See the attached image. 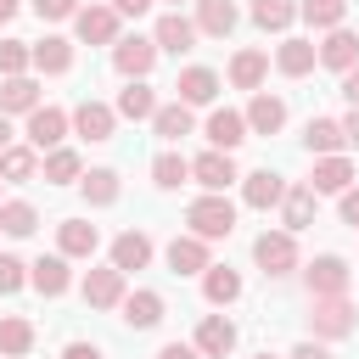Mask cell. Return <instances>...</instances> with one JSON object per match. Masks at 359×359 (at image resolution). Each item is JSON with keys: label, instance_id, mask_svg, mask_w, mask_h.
Returning <instances> with one entry per match:
<instances>
[{"label": "cell", "instance_id": "obj_1", "mask_svg": "<svg viewBox=\"0 0 359 359\" xmlns=\"http://www.w3.org/2000/svg\"><path fill=\"white\" fill-rule=\"evenodd\" d=\"M185 224H191V236H202V241H224L230 230H236V202L230 196H196L191 208H185Z\"/></svg>", "mask_w": 359, "mask_h": 359}, {"label": "cell", "instance_id": "obj_2", "mask_svg": "<svg viewBox=\"0 0 359 359\" xmlns=\"http://www.w3.org/2000/svg\"><path fill=\"white\" fill-rule=\"evenodd\" d=\"M252 258H258V269H264L269 280H280V275L297 269V241H292L286 230H264V236L252 241Z\"/></svg>", "mask_w": 359, "mask_h": 359}, {"label": "cell", "instance_id": "obj_3", "mask_svg": "<svg viewBox=\"0 0 359 359\" xmlns=\"http://www.w3.org/2000/svg\"><path fill=\"white\" fill-rule=\"evenodd\" d=\"M309 325H314V337L337 342V337H348V331L359 325V314H353V303H348V297H314V314H309Z\"/></svg>", "mask_w": 359, "mask_h": 359}, {"label": "cell", "instance_id": "obj_4", "mask_svg": "<svg viewBox=\"0 0 359 359\" xmlns=\"http://www.w3.org/2000/svg\"><path fill=\"white\" fill-rule=\"evenodd\" d=\"M67 129H73V118H67L62 107H34V112H28V146H34V151H56V146L67 140Z\"/></svg>", "mask_w": 359, "mask_h": 359}, {"label": "cell", "instance_id": "obj_5", "mask_svg": "<svg viewBox=\"0 0 359 359\" xmlns=\"http://www.w3.org/2000/svg\"><path fill=\"white\" fill-rule=\"evenodd\" d=\"M303 280H309V297H342V292H348V264H342L337 252H320V258L303 269Z\"/></svg>", "mask_w": 359, "mask_h": 359}, {"label": "cell", "instance_id": "obj_6", "mask_svg": "<svg viewBox=\"0 0 359 359\" xmlns=\"http://www.w3.org/2000/svg\"><path fill=\"white\" fill-rule=\"evenodd\" d=\"M73 28H79L84 45H118V11L112 6H79Z\"/></svg>", "mask_w": 359, "mask_h": 359}, {"label": "cell", "instance_id": "obj_7", "mask_svg": "<svg viewBox=\"0 0 359 359\" xmlns=\"http://www.w3.org/2000/svg\"><path fill=\"white\" fill-rule=\"evenodd\" d=\"M112 67H118L123 79H146V73L157 67V45L140 39V34H135V39H118V45H112Z\"/></svg>", "mask_w": 359, "mask_h": 359}, {"label": "cell", "instance_id": "obj_8", "mask_svg": "<svg viewBox=\"0 0 359 359\" xmlns=\"http://www.w3.org/2000/svg\"><path fill=\"white\" fill-rule=\"evenodd\" d=\"M247 135H280V123H286V101L280 95H269V90H258L252 101H247Z\"/></svg>", "mask_w": 359, "mask_h": 359}, {"label": "cell", "instance_id": "obj_9", "mask_svg": "<svg viewBox=\"0 0 359 359\" xmlns=\"http://www.w3.org/2000/svg\"><path fill=\"white\" fill-rule=\"evenodd\" d=\"M191 180H196L202 191H213V196H224V185H230V180H241V174H236V163H230V151H202V157L191 163Z\"/></svg>", "mask_w": 359, "mask_h": 359}, {"label": "cell", "instance_id": "obj_10", "mask_svg": "<svg viewBox=\"0 0 359 359\" xmlns=\"http://www.w3.org/2000/svg\"><path fill=\"white\" fill-rule=\"evenodd\" d=\"M202 359H224V353H236V325L224 320V314H208L202 325H196V342H191Z\"/></svg>", "mask_w": 359, "mask_h": 359}, {"label": "cell", "instance_id": "obj_11", "mask_svg": "<svg viewBox=\"0 0 359 359\" xmlns=\"http://www.w3.org/2000/svg\"><path fill=\"white\" fill-rule=\"evenodd\" d=\"M151 45H157V56H163V50H174V56H180V50H191V45H196V22H191V17H180V11H168V17H157Z\"/></svg>", "mask_w": 359, "mask_h": 359}, {"label": "cell", "instance_id": "obj_12", "mask_svg": "<svg viewBox=\"0 0 359 359\" xmlns=\"http://www.w3.org/2000/svg\"><path fill=\"white\" fill-rule=\"evenodd\" d=\"M314 56H320L331 73H348V67H359V34L331 28V34H325V45H314Z\"/></svg>", "mask_w": 359, "mask_h": 359}, {"label": "cell", "instance_id": "obj_13", "mask_svg": "<svg viewBox=\"0 0 359 359\" xmlns=\"http://www.w3.org/2000/svg\"><path fill=\"white\" fill-rule=\"evenodd\" d=\"M73 129H79L84 140H112V129H118V112H112L107 101H79V112H73Z\"/></svg>", "mask_w": 359, "mask_h": 359}, {"label": "cell", "instance_id": "obj_14", "mask_svg": "<svg viewBox=\"0 0 359 359\" xmlns=\"http://www.w3.org/2000/svg\"><path fill=\"white\" fill-rule=\"evenodd\" d=\"M280 196H286V180H280L275 168H252V174L241 180V202H247V208H275Z\"/></svg>", "mask_w": 359, "mask_h": 359}, {"label": "cell", "instance_id": "obj_15", "mask_svg": "<svg viewBox=\"0 0 359 359\" xmlns=\"http://www.w3.org/2000/svg\"><path fill=\"white\" fill-rule=\"evenodd\" d=\"M146 264H151V236L146 230H123L112 241V269L129 275V269H146Z\"/></svg>", "mask_w": 359, "mask_h": 359}, {"label": "cell", "instance_id": "obj_16", "mask_svg": "<svg viewBox=\"0 0 359 359\" xmlns=\"http://www.w3.org/2000/svg\"><path fill=\"white\" fill-rule=\"evenodd\" d=\"M84 303L90 309H118L123 303V275L107 264V269H90L84 275Z\"/></svg>", "mask_w": 359, "mask_h": 359}, {"label": "cell", "instance_id": "obj_17", "mask_svg": "<svg viewBox=\"0 0 359 359\" xmlns=\"http://www.w3.org/2000/svg\"><path fill=\"white\" fill-rule=\"evenodd\" d=\"M208 140H213V151H236V146L247 140V118H241V112H230V107L208 112Z\"/></svg>", "mask_w": 359, "mask_h": 359}, {"label": "cell", "instance_id": "obj_18", "mask_svg": "<svg viewBox=\"0 0 359 359\" xmlns=\"http://www.w3.org/2000/svg\"><path fill=\"white\" fill-rule=\"evenodd\" d=\"M348 185H353V163H348V157H320V163H314V180H309L314 196H320V191H325V196H342Z\"/></svg>", "mask_w": 359, "mask_h": 359}, {"label": "cell", "instance_id": "obj_19", "mask_svg": "<svg viewBox=\"0 0 359 359\" xmlns=\"http://www.w3.org/2000/svg\"><path fill=\"white\" fill-rule=\"evenodd\" d=\"M280 224H286V236H297V230L314 224V191H309V185H286V196H280Z\"/></svg>", "mask_w": 359, "mask_h": 359}, {"label": "cell", "instance_id": "obj_20", "mask_svg": "<svg viewBox=\"0 0 359 359\" xmlns=\"http://www.w3.org/2000/svg\"><path fill=\"white\" fill-rule=\"evenodd\" d=\"M56 247H62V258H90V252L101 247V236H95V224H84V219H62V224H56Z\"/></svg>", "mask_w": 359, "mask_h": 359}, {"label": "cell", "instance_id": "obj_21", "mask_svg": "<svg viewBox=\"0 0 359 359\" xmlns=\"http://www.w3.org/2000/svg\"><path fill=\"white\" fill-rule=\"evenodd\" d=\"M168 269L174 275H202L208 269V241L202 236H174L168 241Z\"/></svg>", "mask_w": 359, "mask_h": 359}, {"label": "cell", "instance_id": "obj_22", "mask_svg": "<svg viewBox=\"0 0 359 359\" xmlns=\"http://www.w3.org/2000/svg\"><path fill=\"white\" fill-rule=\"evenodd\" d=\"M28 280L45 292V297H62L67 286H73V269H67V258L62 252H50V258H39V264H28Z\"/></svg>", "mask_w": 359, "mask_h": 359}, {"label": "cell", "instance_id": "obj_23", "mask_svg": "<svg viewBox=\"0 0 359 359\" xmlns=\"http://www.w3.org/2000/svg\"><path fill=\"white\" fill-rule=\"evenodd\" d=\"M174 90H180V101H185V107H208V101L219 95V73H213V67H185Z\"/></svg>", "mask_w": 359, "mask_h": 359}, {"label": "cell", "instance_id": "obj_24", "mask_svg": "<svg viewBox=\"0 0 359 359\" xmlns=\"http://www.w3.org/2000/svg\"><path fill=\"white\" fill-rule=\"evenodd\" d=\"M202 297L219 303V309L236 303V297H241V275H236L230 264H208V269H202Z\"/></svg>", "mask_w": 359, "mask_h": 359}, {"label": "cell", "instance_id": "obj_25", "mask_svg": "<svg viewBox=\"0 0 359 359\" xmlns=\"http://www.w3.org/2000/svg\"><path fill=\"white\" fill-rule=\"evenodd\" d=\"M123 325H135V331H151L157 320H163V297L157 292H123Z\"/></svg>", "mask_w": 359, "mask_h": 359}, {"label": "cell", "instance_id": "obj_26", "mask_svg": "<svg viewBox=\"0 0 359 359\" xmlns=\"http://www.w3.org/2000/svg\"><path fill=\"white\" fill-rule=\"evenodd\" d=\"M236 0H196V34H213V39H224L230 28H236Z\"/></svg>", "mask_w": 359, "mask_h": 359}, {"label": "cell", "instance_id": "obj_27", "mask_svg": "<svg viewBox=\"0 0 359 359\" xmlns=\"http://www.w3.org/2000/svg\"><path fill=\"white\" fill-rule=\"evenodd\" d=\"M34 50V67L39 73H67L73 67V39H62V34H45L39 45H28Z\"/></svg>", "mask_w": 359, "mask_h": 359}, {"label": "cell", "instance_id": "obj_28", "mask_svg": "<svg viewBox=\"0 0 359 359\" xmlns=\"http://www.w3.org/2000/svg\"><path fill=\"white\" fill-rule=\"evenodd\" d=\"M303 146L309 151H320V157H342V123L337 118H309V129H303Z\"/></svg>", "mask_w": 359, "mask_h": 359}, {"label": "cell", "instance_id": "obj_29", "mask_svg": "<svg viewBox=\"0 0 359 359\" xmlns=\"http://www.w3.org/2000/svg\"><path fill=\"white\" fill-rule=\"evenodd\" d=\"M264 73H269V56H264V50H236V56H230V84H236V90H258Z\"/></svg>", "mask_w": 359, "mask_h": 359}, {"label": "cell", "instance_id": "obj_30", "mask_svg": "<svg viewBox=\"0 0 359 359\" xmlns=\"http://www.w3.org/2000/svg\"><path fill=\"white\" fill-rule=\"evenodd\" d=\"M39 107V84L28 79V73H17V79H6L0 84V112L11 118V112H34Z\"/></svg>", "mask_w": 359, "mask_h": 359}, {"label": "cell", "instance_id": "obj_31", "mask_svg": "<svg viewBox=\"0 0 359 359\" xmlns=\"http://www.w3.org/2000/svg\"><path fill=\"white\" fill-rule=\"evenodd\" d=\"M39 174V151L34 146H6L0 151V185L11 180V185H22V180H34Z\"/></svg>", "mask_w": 359, "mask_h": 359}, {"label": "cell", "instance_id": "obj_32", "mask_svg": "<svg viewBox=\"0 0 359 359\" xmlns=\"http://www.w3.org/2000/svg\"><path fill=\"white\" fill-rule=\"evenodd\" d=\"M314 62H320V56H314V45H309V39H286V45L275 50V67H280L286 79H303V73H314Z\"/></svg>", "mask_w": 359, "mask_h": 359}, {"label": "cell", "instance_id": "obj_33", "mask_svg": "<svg viewBox=\"0 0 359 359\" xmlns=\"http://www.w3.org/2000/svg\"><path fill=\"white\" fill-rule=\"evenodd\" d=\"M28 348H34V325L22 314H6L0 320V359H22Z\"/></svg>", "mask_w": 359, "mask_h": 359}, {"label": "cell", "instance_id": "obj_34", "mask_svg": "<svg viewBox=\"0 0 359 359\" xmlns=\"http://www.w3.org/2000/svg\"><path fill=\"white\" fill-rule=\"evenodd\" d=\"M151 129H157L163 140H185V135H191V107H185V101L157 107V112H151Z\"/></svg>", "mask_w": 359, "mask_h": 359}, {"label": "cell", "instance_id": "obj_35", "mask_svg": "<svg viewBox=\"0 0 359 359\" xmlns=\"http://www.w3.org/2000/svg\"><path fill=\"white\" fill-rule=\"evenodd\" d=\"M292 17H297V0H252V22H258L264 34L292 28Z\"/></svg>", "mask_w": 359, "mask_h": 359}, {"label": "cell", "instance_id": "obj_36", "mask_svg": "<svg viewBox=\"0 0 359 359\" xmlns=\"http://www.w3.org/2000/svg\"><path fill=\"white\" fill-rule=\"evenodd\" d=\"M297 17H303L309 28H342L348 0H297Z\"/></svg>", "mask_w": 359, "mask_h": 359}, {"label": "cell", "instance_id": "obj_37", "mask_svg": "<svg viewBox=\"0 0 359 359\" xmlns=\"http://www.w3.org/2000/svg\"><path fill=\"white\" fill-rule=\"evenodd\" d=\"M118 118H151L157 112V95L140 84V79H129V90H118V107H112Z\"/></svg>", "mask_w": 359, "mask_h": 359}, {"label": "cell", "instance_id": "obj_38", "mask_svg": "<svg viewBox=\"0 0 359 359\" xmlns=\"http://www.w3.org/2000/svg\"><path fill=\"white\" fill-rule=\"evenodd\" d=\"M79 174H84V163H79V151H73V146L45 151V180H50V185H67V180H79Z\"/></svg>", "mask_w": 359, "mask_h": 359}, {"label": "cell", "instance_id": "obj_39", "mask_svg": "<svg viewBox=\"0 0 359 359\" xmlns=\"http://www.w3.org/2000/svg\"><path fill=\"white\" fill-rule=\"evenodd\" d=\"M185 180H191V163H185L180 151H163V157H151V185L174 191V185H185Z\"/></svg>", "mask_w": 359, "mask_h": 359}, {"label": "cell", "instance_id": "obj_40", "mask_svg": "<svg viewBox=\"0 0 359 359\" xmlns=\"http://www.w3.org/2000/svg\"><path fill=\"white\" fill-rule=\"evenodd\" d=\"M118 191H123V185H118V168H90V174H84V196H90L95 208H112Z\"/></svg>", "mask_w": 359, "mask_h": 359}, {"label": "cell", "instance_id": "obj_41", "mask_svg": "<svg viewBox=\"0 0 359 359\" xmlns=\"http://www.w3.org/2000/svg\"><path fill=\"white\" fill-rule=\"evenodd\" d=\"M34 224H39L34 202H0V230L6 236H34Z\"/></svg>", "mask_w": 359, "mask_h": 359}, {"label": "cell", "instance_id": "obj_42", "mask_svg": "<svg viewBox=\"0 0 359 359\" xmlns=\"http://www.w3.org/2000/svg\"><path fill=\"white\" fill-rule=\"evenodd\" d=\"M28 67H34L28 39H0V73H6V79H17V73H28Z\"/></svg>", "mask_w": 359, "mask_h": 359}, {"label": "cell", "instance_id": "obj_43", "mask_svg": "<svg viewBox=\"0 0 359 359\" xmlns=\"http://www.w3.org/2000/svg\"><path fill=\"white\" fill-rule=\"evenodd\" d=\"M22 286H28V264L11 258V252H0V297H11V292H22Z\"/></svg>", "mask_w": 359, "mask_h": 359}, {"label": "cell", "instance_id": "obj_44", "mask_svg": "<svg viewBox=\"0 0 359 359\" xmlns=\"http://www.w3.org/2000/svg\"><path fill=\"white\" fill-rule=\"evenodd\" d=\"M34 11L45 22H67V17H79V0H34Z\"/></svg>", "mask_w": 359, "mask_h": 359}, {"label": "cell", "instance_id": "obj_45", "mask_svg": "<svg viewBox=\"0 0 359 359\" xmlns=\"http://www.w3.org/2000/svg\"><path fill=\"white\" fill-rule=\"evenodd\" d=\"M342 224H353V230H359V185H348V191H342Z\"/></svg>", "mask_w": 359, "mask_h": 359}, {"label": "cell", "instance_id": "obj_46", "mask_svg": "<svg viewBox=\"0 0 359 359\" xmlns=\"http://www.w3.org/2000/svg\"><path fill=\"white\" fill-rule=\"evenodd\" d=\"M62 359H101V348H95V342H67Z\"/></svg>", "mask_w": 359, "mask_h": 359}, {"label": "cell", "instance_id": "obj_47", "mask_svg": "<svg viewBox=\"0 0 359 359\" xmlns=\"http://www.w3.org/2000/svg\"><path fill=\"white\" fill-rule=\"evenodd\" d=\"M157 359H202V353H196V348H185V342H163V348H157Z\"/></svg>", "mask_w": 359, "mask_h": 359}, {"label": "cell", "instance_id": "obj_48", "mask_svg": "<svg viewBox=\"0 0 359 359\" xmlns=\"http://www.w3.org/2000/svg\"><path fill=\"white\" fill-rule=\"evenodd\" d=\"M286 359H331V353H325V348H320V342H297V348H292V353H286Z\"/></svg>", "mask_w": 359, "mask_h": 359}, {"label": "cell", "instance_id": "obj_49", "mask_svg": "<svg viewBox=\"0 0 359 359\" xmlns=\"http://www.w3.org/2000/svg\"><path fill=\"white\" fill-rule=\"evenodd\" d=\"M112 11L118 17H140V11H151V0H112Z\"/></svg>", "mask_w": 359, "mask_h": 359}, {"label": "cell", "instance_id": "obj_50", "mask_svg": "<svg viewBox=\"0 0 359 359\" xmlns=\"http://www.w3.org/2000/svg\"><path fill=\"white\" fill-rule=\"evenodd\" d=\"M342 95H348V107H359V67L342 73Z\"/></svg>", "mask_w": 359, "mask_h": 359}, {"label": "cell", "instance_id": "obj_51", "mask_svg": "<svg viewBox=\"0 0 359 359\" xmlns=\"http://www.w3.org/2000/svg\"><path fill=\"white\" fill-rule=\"evenodd\" d=\"M342 140H348V146H359V107L342 118Z\"/></svg>", "mask_w": 359, "mask_h": 359}, {"label": "cell", "instance_id": "obj_52", "mask_svg": "<svg viewBox=\"0 0 359 359\" xmlns=\"http://www.w3.org/2000/svg\"><path fill=\"white\" fill-rule=\"evenodd\" d=\"M6 146H11V118L0 112V151H6Z\"/></svg>", "mask_w": 359, "mask_h": 359}, {"label": "cell", "instance_id": "obj_53", "mask_svg": "<svg viewBox=\"0 0 359 359\" xmlns=\"http://www.w3.org/2000/svg\"><path fill=\"white\" fill-rule=\"evenodd\" d=\"M17 17V0H0V22H11Z\"/></svg>", "mask_w": 359, "mask_h": 359}, {"label": "cell", "instance_id": "obj_54", "mask_svg": "<svg viewBox=\"0 0 359 359\" xmlns=\"http://www.w3.org/2000/svg\"><path fill=\"white\" fill-rule=\"evenodd\" d=\"M258 359H275V353H258Z\"/></svg>", "mask_w": 359, "mask_h": 359}, {"label": "cell", "instance_id": "obj_55", "mask_svg": "<svg viewBox=\"0 0 359 359\" xmlns=\"http://www.w3.org/2000/svg\"><path fill=\"white\" fill-rule=\"evenodd\" d=\"M174 6H180V0H174Z\"/></svg>", "mask_w": 359, "mask_h": 359}]
</instances>
